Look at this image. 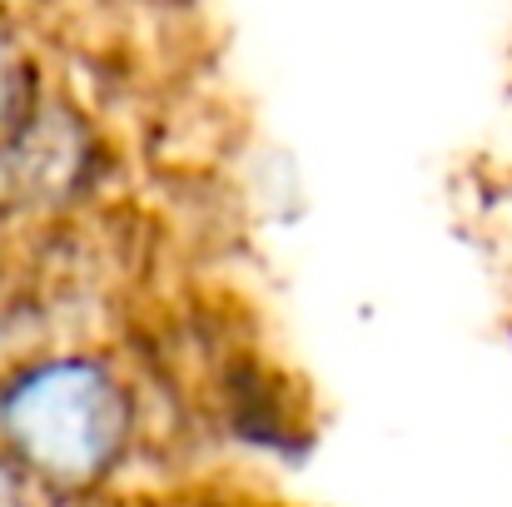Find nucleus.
I'll list each match as a JSON object with an SVG mask.
<instances>
[{
  "label": "nucleus",
  "mask_w": 512,
  "mask_h": 507,
  "mask_svg": "<svg viewBox=\"0 0 512 507\" xmlns=\"http://www.w3.org/2000/svg\"><path fill=\"white\" fill-rule=\"evenodd\" d=\"M140 408L120 368L85 348H30L0 368V453L50 503L100 498L130 463Z\"/></svg>",
  "instance_id": "nucleus-1"
},
{
  "label": "nucleus",
  "mask_w": 512,
  "mask_h": 507,
  "mask_svg": "<svg viewBox=\"0 0 512 507\" xmlns=\"http://www.w3.org/2000/svg\"><path fill=\"white\" fill-rule=\"evenodd\" d=\"M95 174V135L60 100H35L30 115L0 140V204L5 214L65 209Z\"/></svg>",
  "instance_id": "nucleus-2"
},
{
  "label": "nucleus",
  "mask_w": 512,
  "mask_h": 507,
  "mask_svg": "<svg viewBox=\"0 0 512 507\" xmlns=\"http://www.w3.org/2000/svg\"><path fill=\"white\" fill-rule=\"evenodd\" d=\"M40 100L35 90V65L20 50V40L10 30H0V140L30 115V105Z\"/></svg>",
  "instance_id": "nucleus-3"
},
{
  "label": "nucleus",
  "mask_w": 512,
  "mask_h": 507,
  "mask_svg": "<svg viewBox=\"0 0 512 507\" xmlns=\"http://www.w3.org/2000/svg\"><path fill=\"white\" fill-rule=\"evenodd\" d=\"M25 319H30V304L10 289H0V368H10L15 358H25L35 348V338H25Z\"/></svg>",
  "instance_id": "nucleus-4"
},
{
  "label": "nucleus",
  "mask_w": 512,
  "mask_h": 507,
  "mask_svg": "<svg viewBox=\"0 0 512 507\" xmlns=\"http://www.w3.org/2000/svg\"><path fill=\"white\" fill-rule=\"evenodd\" d=\"M155 507H269V503H244V498H179V503H155Z\"/></svg>",
  "instance_id": "nucleus-5"
},
{
  "label": "nucleus",
  "mask_w": 512,
  "mask_h": 507,
  "mask_svg": "<svg viewBox=\"0 0 512 507\" xmlns=\"http://www.w3.org/2000/svg\"><path fill=\"white\" fill-rule=\"evenodd\" d=\"M5 224H10V214H5V204H0V234H5Z\"/></svg>",
  "instance_id": "nucleus-6"
}]
</instances>
